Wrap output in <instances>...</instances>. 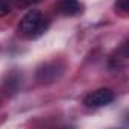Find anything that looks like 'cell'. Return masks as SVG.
Here are the masks:
<instances>
[{
	"label": "cell",
	"instance_id": "obj_1",
	"mask_svg": "<svg viewBox=\"0 0 129 129\" xmlns=\"http://www.w3.org/2000/svg\"><path fill=\"white\" fill-rule=\"evenodd\" d=\"M49 20L40 11H29L18 24V34L26 40H37L49 29Z\"/></svg>",
	"mask_w": 129,
	"mask_h": 129
},
{
	"label": "cell",
	"instance_id": "obj_5",
	"mask_svg": "<svg viewBox=\"0 0 129 129\" xmlns=\"http://www.w3.org/2000/svg\"><path fill=\"white\" fill-rule=\"evenodd\" d=\"M115 11L121 15L129 14V0H117L115 2Z\"/></svg>",
	"mask_w": 129,
	"mask_h": 129
},
{
	"label": "cell",
	"instance_id": "obj_7",
	"mask_svg": "<svg viewBox=\"0 0 129 129\" xmlns=\"http://www.w3.org/2000/svg\"><path fill=\"white\" fill-rule=\"evenodd\" d=\"M14 9L11 0H0V17H5L8 14H11Z\"/></svg>",
	"mask_w": 129,
	"mask_h": 129
},
{
	"label": "cell",
	"instance_id": "obj_4",
	"mask_svg": "<svg viewBox=\"0 0 129 129\" xmlns=\"http://www.w3.org/2000/svg\"><path fill=\"white\" fill-rule=\"evenodd\" d=\"M58 8L62 15H67V17H72V15H76L81 12L79 0H59Z\"/></svg>",
	"mask_w": 129,
	"mask_h": 129
},
{
	"label": "cell",
	"instance_id": "obj_3",
	"mask_svg": "<svg viewBox=\"0 0 129 129\" xmlns=\"http://www.w3.org/2000/svg\"><path fill=\"white\" fill-rule=\"evenodd\" d=\"M64 73V66H59V62H47L41 66L37 72V79L40 82H55Z\"/></svg>",
	"mask_w": 129,
	"mask_h": 129
},
{
	"label": "cell",
	"instance_id": "obj_6",
	"mask_svg": "<svg viewBox=\"0 0 129 129\" xmlns=\"http://www.w3.org/2000/svg\"><path fill=\"white\" fill-rule=\"evenodd\" d=\"M40 2H41V0H11V3H12L14 9H15V8L23 9V8L30 6V5H37V3H40Z\"/></svg>",
	"mask_w": 129,
	"mask_h": 129
},
{
	"label": "cell",
	"instance_id": "obj_2",
	"mask_svg": "<svg viewBox=\"0 0 129 129\" xmlns=\"http://www.w3.org/2000/svg\"><path fill=\"white\" fill-rule=\"evenodd\" d=\"M114 97H115V94L112 90L100 88V90H96L93 93H88L84 99V103L88 108H102V106L109 105L114 100Z\"/></svg>",
	"mask_w": 129,
	"mask_h": 129
}]
</instances>
